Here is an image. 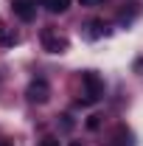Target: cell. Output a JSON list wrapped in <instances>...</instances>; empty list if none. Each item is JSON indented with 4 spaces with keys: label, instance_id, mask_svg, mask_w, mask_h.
Listing matches in <instances>:
<instances>
[{
    "label": "cell",
    "instance_id": "obj_1",
    "mask_svg": "<svg viewBox=\"0 0 143 146\" xmlns=\"http://www.w3.org/2000/svg\"><path fill=\"white\" fill-rule=\"evenodd\" d=\"M81 84H84V98H79V104H95L104 96V82L95 70H84L81 73Z\"/></svg>",
    "mask_w": 143,
    "mask_h": 146
},
{
    "label": "cell",
    "instance_id": "obj_2",
    "mask_svg": "<svg viewBox=\"0 0 143 146\" xmlns=\"http://www.w3.org/2000/svg\"><path fill=\"white\" fill-rule=\"evenodd\" d=\"M25 98H28L31 104H45V101L51 98V87H48V82H45V79H34V82L25 87Z\"/></svg>",
    "mask_w": 143,
    "mask_h": 146
},
{
    "label": "cell",
    "instance_id": "obj_3",
    "mask_svg": "<svg viewBox=\"0 0 143 146\" xmlns=\"http://www.w3.org/2000/svg\"><path fill=\"white\" fill-rule=\"evenodd\" d=\"M68 39L65 36H59L56 31H42V48L48 51V54H65L68 51Z\"/></svg>",
    "mask_w": 143,
    "mask_h": 146
},
{
    "label": "cell",
    "instance_id": "obj_4",
    "mask_svg": "<svg viewBox=\"0 0 143 146\" xmlns=\"http://www.w3.org/2000/svg\"><path fill=\"white\" fill-rule=\"evenodd\" d=\"M36 3H42V0H11V11L17 14L20 20H34L36 17Z\"/></svg>",
    "mask_w": 143,
    "mask_h": 146
},
{
    "label": "cell",
    "instance_id": "obj_5",
    "mask_svg": "<svg viewBox=\"0 0 143 146\" xmlns=\"http://www.w3.org/2000/svg\"><path fill=\"white\" fill-rule=\"evenodd\" d=\"M109 146H135V135L126 127H118L112 132V138H109Z\"/></svg>",
    "mask_w": 143,
    "mask_h": 146
},
{
    "label": "cell",
    "instance_id": "obj_6",
    "mask_svg": "<svg viewBox=\"0 0 143 146\" xmlns=\"http://www.w3.org/2000/svg\"><path fill=\"white\" fill-rule=\"evenodd\" d=\"M104 34H107L104 20H90V23H87V31H84L87 39H98V36H104Z\"/></svg>",
    "mask_w": 143,
    "mask_h": 146
},
{
    "label": "cell",
    "instance_id": "obj_7",
    "mask_svg": "<svg viewBox=\"0 0 143 146\" xmlns=\"http://www.w3.org/2000/svg\"><path fill=\"white\" fill-rule=\"evenodd\" d=\"M20 36L11 31V28H6V25H0V48H11V45H17Z\"/></svg>",
    "mask_w": 143,
    "mask_h": 146
},
{
    "label": "cell",
    "instance_id": "obj_8",
    "mask_svg": "<svg viewBox=\"0 0 143 146\" xmlns=\"http://www.w3.org/2000/svg\"><path fill=\"white\" fill-rule=\"evenodd\" d=\"M42 6H45L51 14H65L68 6H70V0H42Z\"/></svg>",
    "mask_w": 143,
    "mask_h": 146
},
{
    "label": "cell",
    "instance_id": "obj_9",
    "mask_svg": "<svg viewBox=\"0 0 143 146\" xmlns=\"http://www.w3.org/2000/svg\"><path fill=\"white\" fill-rule=\"evenodd\" d=\"M101 127V118H98V115H90L87 118V129H98Z\"/></svg>",
    "mask_w": 143,
    "mask_h": 146
},
{
    "label": "cell",
    "instance_id": "obj_10",
    "mask_svg": "<svg viewBox=\"0 0 143 146\" xmlns=\"http://www.w3.org/2000/svg\"><path fill=\"white\" fill-rule=\"evenodd\" d=\"M62 129H73V118L70 115H62Z\"/></svg>",
    "mask_w": 143,
    "mask_h": 146
},
{
    "label": "cell",
    "instance_id": "obj_11",
    "mask_svg": "<svg viewBox=\"0 0 143 146\" xmlns=\"http://www.w3.org/2000/svg\"><path fill=\"white\" fill-rule=\"evenodd\" d=\"M39 146H59V141H56V138H51V135H48V138H42V143Z\"/></svg>",
    "mask_w": 143,
    "mask_h": 146
},
{
    "label": "cell",
    "instance_id": "obj_12",
    "mask_svg": "<svg viewBox=\"0 0 143 146\" xmlns=\"http://www.w3.org/2000/svg\"><path fill=\"white\" fill-rule=\"evenodd\" d=\"M79 3H81V6H101L104 0H79Z\"/></svg>",
    "mask_w": 143,
    "mask_h": 146
},
{
    "label": "cell",
    "instance_id": "obj_13",
    "mask_svg": "<svg viewBox=\"0 0 143 146\" xmlns=\"http://www.w3.org/2000/svg\"><path fill=\"white\" fill-rule=\"evenodd\" d=\"M70 146H81V143H79V141H73V143H70Z\"/></svg>",
    "mask_w": 143,
    "mask_h": 146
},
{
    "label": "cell",
    "instance_id": "obj_14",
    "mask_svg": "<svg viewBox=\"0 0 143 146\" xmlns=\"http://www.w3.org/2000/svg\"><path fill=\"white\" fill-rule=\"evenodd\" d=\"M0 146H9V143H0Z\"/></svg>",
    "mask_w": 143,
    "mask_h": 146
}]
</instances>
